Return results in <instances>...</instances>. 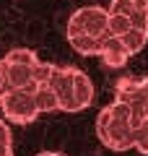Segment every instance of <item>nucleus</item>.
<instances>
[{"instance_id": "18", "label": "nucleus", "mask_w": 148, "mask_h": 156, "mask_svg": "<svg viewBox=\"0 0 148 156\" xmlns=\"http://www.w3.org/2000/svg\"><path fill=\"white\" fill-rule=\"evenodd\" d=\"M8 91H11V83H8V76H5V60H0V101Z\"/></svg>"}, {"instance_id": "16", "label": "nucleus", "mask_w": 148, "mask_h": 156, "mask_svg": "<svg viewBox=\"0 0 148 156\" xmlns=\"http://www.w3.org/2000/svg\"><path fill=\"white\" fill-rule=\"evenodd\" d=\"M135 148L148 156V117L135 128Z\"/></svg>"}, {"instance_id": "4", "label": "nucleus", "mask_w": 148, "mask_h": 156, "mask_svg": "<svg viewBox=\"0 0 148 156\" xmlns=\"http://www.w3.org/2000/svg\"><path fill=\"white\" fill-rule=\"evenodd\" d=\"M73 70H76V68H60V65H55L52 78H49V86L55 89L62 112H81L78 99H76V89H73Z\"/></svg>"}, {"instance_id": "14", "label": "nucleus", "mask_w": 148, "mask_h": 156, "mask_svg": "<svg viewBox=\"0 0 148 156\" xmlns=\"http://www.w3.org/2000/svg\"><path fill=\"white\" fill-rule=\"evenodd\" d=\"M3 60H5V62H23V65H34L39 57L34 55L31 50H26V47H18V50L5 52V57H3Z\"/></svg>"}, {"instance_id": "1", "label": "nucleus", "mask_w": 148, "mask_h": 156, "mask_svg": "<svg viewBox=\"0 0 148 156\" xmlns=\"http://www.w3.org/2000/svg\"><path fill=\"white\" fill-rule=\"evenodd\" d=\"M96 135L112 151H127L135 146V128L130 125V104L115 99L96 117Z\"/></svg>"}, {"instance_id": "22", "label": "nucleus", "mask_w": 148, "mask_h": 156, "mask_svg": "<svg viewBox=\"0 0 148 156\" xmlns=\"http://www.w3.org/2000/svg\"><path fill=\"white\" fill-rule=\"evenodd\" d=\"M37 156H47V151H42V154H37Z\"/></svg>"}, {"instance_id": "3", "label": "nucleus", "mask_w": 148, "mask_h": 156, "mask_svg": "<svg viewBox=\"0 0 148 156\" xmlns=\"http://www.w3.org/2000/svg\"><path fill=\"white\" fill-rule=\"evenodd\" d=\"M107 23H109V11H104L99 5H86V8H78L70 16L68 34H96V37H104L109 31Z\"/></svg>"}, {"instance_id": "6", "label": "nucleus", "mask_w": 148, "mask_h": 156, "mask_svg": "<svg viewBox=\"0 0 148 156\" xmlns=\"http://www.w3.org/2000/svg\"><path fill=\"white\" fill-rule=\"evenodd\" d=\"M5 76H8L11 89L37 91V83H34V65H23V62H5Z\"/></svg>"}, {"instance_id": "11", "label": "nucleus", "mask_w": 148, "mask_h": 156, "mask_svg": "<svg viewBox=\"0 0 148 156\" xmlns=\"http://www.w3.org/2000/svg\"><path fill=\"white\" fill-rule=\"evenodd\" d=\"M120 39H122V44L127 47V52H130V55H138V52L146 47V42H148V29L132 26V29H127Z\"/></svg>"}, {"instance_id": "12", "label": "nucleus", "mask_w": 148, "mask_h": 156, "mask_svg": "<svg viewBox=\"0 0 148 156\" xmlns=\"http://www.w3.org/2000/svg\"><path fill=\"white\" fill-rule=\"evenodd\" d=\"M107 29H109V34L122 37L127 29H132V21H130L127 13H109V23H107Z\"/></svg>"}, {"instance_id": "8", "label": "nucleus", "mask_w": 148, "mask_h": 156, "mask_svg": "<svg viewBox=\"0 0 148 156\" xmlns=\"http://www.w3.org/2000/svg\"><path fill=\"white\" fill-rule=\"evenodd\" d=\"M68 42L78 55H99L101 52V37H96V34H68Z\"/></svg>"}, {"instance_id": "13", "label": "nucleus", "mask_w": 148, "mask_h": 156, "mask_svg": "<svg viewBox=\"0 0 148 156\" xmlns=\"http://www.w3.org/2000/svg\"><path fill=\"white\" fill-rule=\"evenodd\" d=\"M138 8H148V0H112L109 13H127L130 16Z\"/></svg>"}, {"instance_id": "20", "label": "nucleus", "mask_w": 148, "mask_h": 156, "mask_svg": "<svg viewBox=\"0 0 148 156\" xmlns=\"http://www.w3.org/2000/svg\"><path fill=\"white\" fill-rule=\"evenodd\" d=\"M140 83H143V89H146V94H148V78H143Z\"/></svg>"}, {"instance_id": "7", "label": "nucleus", "mask_w": 148, "mask_h": 156, "mask_svg": "<svg viewBox=\"0 0 148 156\" xmlns=\"http://www.w3.org/2000/svg\"><path fill=\"white\" fill-rule=\"evenodd\" d=\"M146 89H143L140 81L135 78H122L117 83V99L120 101H127V104H143L146 101Z\"/></svg>"}, {"instance_id": "5", "label": "nucleus", "mask_w": 148, "mask_h": 156, "mask_svg": "<svg viewBox=\"0 0 148 156\" xmlns=\"http://www.w3.org/2000/svg\"><path fill=\"white\" fill-rule=\"evenodd\" d=\"M99 57H101L109 68H122L127 62V57H130V52H127V47L122 44V39L117 37V34L107 31L104 37H101V52H99Z\"/></svg>"}, {"instance_id": "17", "label": "nucleus", "mask_w": 148, "mask_h": 156, "mask_svg": "<svg viewBox=\"0 0 148 156\" xmlns=\"http://www.w3.org/2000/svg\"><path fill=\"white\" fill-rule=\"evenodd\" d=\"M13 154V140H11V128L0 120V156H11Z\"/></svg>"}, {"instance_id": "2", "label": "nucleus", "mask_w": 148, "mask_h": 156, "mask_svg": "<svg viewBox=\"0 0 148 156\" xmlns=\"http://www.w3.org/2000/svg\"><path fill=\"white\" fill-rule=\"evenodd\" d=\"M0 109L16 125H29L39 115V107L34 101V91H29V89H11L0 101Z\"/></svg>"}, {"instance_id": "19", "label": "nucleus", "mask_w": 148, "mask_h": 156, "mask_svg": "<svg viewBox=\"0 0 148 156\" xmlns=\"http://www.w3.org/2000/svg\"><path fill=\"white\" fill-rule=\"evenodd\" d=\"M143 112H146V117H148V96H146V101H143Z\"/></svg>"}, {"instance_id": "23", "label": "nucleus", "mask_w": 148, "mask_h": 156, "mask_svg": "<svg viewBox=\"0 0 148 156\" xmlns=\"http://www.w3.org/2000/svg\"><path fill=\"white\" fill-rule=\"evenodd\" d=\"M11 156H13V154H11Z\"/></svg>"}, {"instance_id": "15", "label": "nucleus", "mask_w": 148, "mask_h": 156, "mask_svg": "<svg viewBox=\"0 0 148 156\" xmlns=\"http://www.w3.org/2000/svg\"><path fill=\"white\" fill-rule=\"evenodd\" d=\"M52 70H55V65L52 62H42L37 60L34 62V83H49V78H52Z\"/></svg>"}, {"instance_id": "10", "label": "nucleus", "mask_w": 148, "mask_h": 156, "mask_svg": "<svg viewBox=\"0 0 148 156\" xmlns=\"http://www.w3.org/2000/svg\"><path fill=\"white\" fill-rule=\"evenodd\" d=\"M34 101L39 107V115H47V112H57L60 109V99H57L55 89L49 83H39L34 91Z\"/></svg>"}, {"instance_id": "9", "label": "nucleus", "mask_w": 148, "mask_h": 156, "mask_svg": "<svg viewBox=\"0 0 148 156\" xmlns=\"http://www.w3.org/2000/svg\"><path fill=\"white\" fill-rule=\"evenodd\" d=\"M73 89H76L78 107H81V109H86V107L93 101V83H91V78H88L86 73H81L78 68L73 70Z\"/></svg>"}, {"instance_id": "21", "label": "nucleus", "mask_w": 148, "mask_h": 156, "mask_svg": "<svg viewBox=\"0 0 148 156\" xmlns=\"http://www.w3.org/2000/svg\"><path fill=\"white\" fill-rule=\"evenodd\" d=\"M47 156H65V154H49V151H47Z\"/></svg>"}]
</instances>
